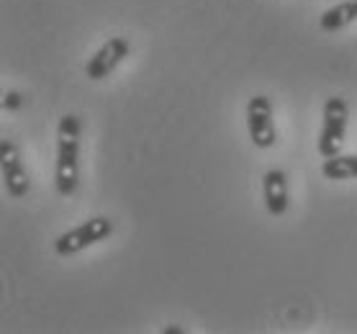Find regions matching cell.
Masks as SVG:
<instances>
[{
  "label": "cell",
  "instance_id": "1",
  "mask_svg": "<svg viewBox=\"0 0 357 334\" xmlns=\"http://www.w3.org/2000/svg\"><path fill=\"white\" fill-rule=\"evenodd\" d=\"M80 183V119L67 114L59 119L57 129V170L54 185L59 196H75Z\"/></svg>",
  "mask_w": 357,
  "mask_h": 334
},
{
  "label": "cell",
  "instance_id": "2",
  "mask_svg": "<svg viewBox=\"0 0 357 334\" xmlns=\"http://www.w3.org/2000/svg\"><path fill=\"white\" fill-rule=\"evenodd\" d=\"M111 234H114V221L108 219V216H96V219L82 221L80 227L59 234L57 242H54V252L59 257H73V255H80L82 250H88L90 245L103 242Z\"/></svg>",
  "mask_w": 357,
  "mask_h": 334
},
{
  "label": "cell",
  "instance_id": "3",
  "mask_svg": "<svg viewBox=\"0 0 357 334\" xmlns=\"http://www.w3.org/2000/svg\"><path fill=\"white\" fill-rule=\"evenodd\" d=\"M347 119H349L347 100L340 98V96L326 98L324 126H321V134H319V155L321 157H334L342 152V147H344V134H347Z\"/></svg>",
  "mask_w": 357,
  "mask_h": 334
},
{
  "label": "cell",
  "instance_id": "4",
  "mask_svg": "<svg viewBox=\"0 0 357 334\" xmlns=\"http://www.w3.org/2000/svg\"><path fill=\"white\" fill-rule=\"evenodd\" d=\"M247 131L257 149H270L275 144L278 131L273 121V103L268 96H255L247 103Z\"/></svg>",
  "mask_w": 357,
  "mask_h": 334
},
{
  "label": "cell",
  "instance_id": "5",
  "mask_svg": "<svg viewBox=\"0 0 357 334\" xmlns=\"http://www.w3.org/2000/svg\"><path fill=\"white\" fill-rule=\"evenodd\" d=\"M0 170H3V185L8 190L10 198H24L29 193V175L21 162L18 147L10 139H0Z\"/></svg>",
  "mask_w": 357,
  "mask_h": 334
},
{
  "label": "cell",
  "instance_id": "6",
  "mask_svg": "<svg viewBox=\"0 0 357 334\" xmlns=\"http://www.w3.org/2000/svg\"><path fill=\"white\" fill-rule=\"evenodd\" d=\"M129 52H131L129 39H123V36L108 39L106 44L90 57V62L85 65V75H88L90 80H103V77H108L116 67L121 65L123 59L129 57Z\"/></svg>",
  "mask_w": 357,
  "mask_h": 334
},
{
  "label": "cell",
  "instance_id": "7",
  "mask_svg": "<svg viewBox=\"0 0 357 334\" xmlns=\"http://www.w3.org/2000/svg\"><path fill=\"white\" fill-rule=\"evenodd\" d=\"M262 193H265V206H268L270 216H283L288 211V178L280 167L265 172Z\"/></svg>",
  "mask_w": 357,
  "mask_h": 334
},
{
  "label": "cell",
  "instance_id": "8",
  "mask_svg": "<svg viewBox=\"0 0 357 334\" xmlns=\"http://www.w3.org/2000/svg\"><path fill=\"white\" fill-rule=\"evenodd\" d=\"M352 21H357V0H342V3L324 10V16L319 18V26H321V31L334 33L347 29Z\"/></svg>",
  "mask_w": 357,
  "mask_h": 334
},
{
  "label": "cell",
  "instance_id": "9",
  "mask_svg": "<svg viewBox=\"0 0 357 334\" xmlns=\"http://www.w3.org/2000/svg\"><path fill=\"white\" fill-rule=\"evenodd\" d=\"M321 175L329 180H355L357 178V155H334L324 157Z\"/></svg>",
  "mask_w": 357,
  "mask_h": 334
},
{
  "label": "cell",
  "instance_id": "10",
  "mask_svg": "<svg viewBox=\"0 0 357 334\" xmlns=\"http://www.w3.org/2000/svg\"><path fill=\"white\" fill-rule=\"evenodd\" d=\"M21 106H24V96H21V93L10 90V93L3 96V111H16V108H21Z\"/></svg>",
  "mask_w": 357,
  "mask_h": 334
},
{
  "label": "cell",
  "instance_id": "11",
  "mask_svg": "<svg viewBox=\"0 0 357 334\" xmlns=\"http://www.w3.org/2000/svg\"><path fill=\"white\" fill-rule=\"evenodd\" d=\"M183 329H178V326H170V329H165V334H180Z\"/></svg>",
  "mask_w": 357,
  "mask_h": 334
}]
</instances>
